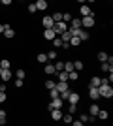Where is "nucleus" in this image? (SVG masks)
<instances>
[{
    "mask_svg": "<svg viewBox=\"0 0 113 126\" xmlns=\"http://www.w3.org/2000/svg\"><path fill=\"white\" fill-rule=\"evenodd\" d=\"M79 121H81V122H89V121H91V117H89V115H85V113H83V115L79 117Z\"/></svg>",
    "mask_w": 113,
    "mask_h": 126,
    "instance_id": "4c0bfd02",
    "label": "nucleus"
},
{
    "mask_svg": "<svg viewBox=\"0 0 113 126\" xmlns=\"http://www.w3.org/2000/svg\"><path fill=\"white\" fill-rule=\"evenodd\" d=\"M0 126H4V122H2V121H0Z\"/></svg>",
    "mask_w": 113,
    "mask_h": 126,
    "instance_id": "de8ad7c7",
    "label": "nucleus"
},
{
    "mask_svg": "<svg viewBox=\"0 0 113 126\" xmlns=\"http://www.w3.org/2000/svg\"><path fill=\"white\" fill-rule=\"evenodd\" d=\"M81 26H87V28H91V26H94V15L83 17V19H81Z\"/></svg>",
    "mask_w": 113,
    "mask_h": 126,
    "instance_id": "20e7f679",
    "label": "nucleus"
},
{
    "mask_svg": "<svg viewBox=\"0 0 113 126\" xmlns=\"http://www.w3.org/2000/svg\"><path fill=\"white\" fill-rule=\"evenodd\" d=\"M0 92H6V83H2V85H0Z\"/></svg>",
    "mask_w": 113,
    "mask_h": 126,
    "instance_id": "49530a36",
    "label": "nucleus"
},
{
    "mask_svg": "<svg viewBox=\"0 0 113 126\" xmlns=\"http://www.w3.org/2000/svg\"><path fill=\"white\" fill-rule=\"evenodd\" d=\"M72 26H70V28H72V30H79V28H81V21H79V19H72Z\"/></svg>",
    "mask_w": 113,
    "mask_h": 126,
    "instance_id": "2eb2a0df",
    "label": "nucleus"
},
{
    "mask_svg": "<svg viewBox=\"0 0 113 126\" xmlns=\"http://www.w3.org/2000/svg\"><path fill=\"white\" fill-rule=\"evenodd\" d=\"M43 38H45L47 42H53L55 38H57V34H55V30L51 28V30H45V32H43Z\"/></svg>",
    "mask_w": 113,
    "mask_h": 126,
    "instance_id": "0eeeda50",
    "label": "nucleus"
},
{
    "mask_svg": "<svg viewBox=\"0 0 113 126\" xmlns=\"http://www.w3.org/2000/svg\"><path fill=\"white\" fill-rule=\"evenodd\" d=\"M43 72H45L47 75H55V74H57V70H55V64L47 62V64H45V68H43Z\"/></svg>",
    "mask_w": 113,
    "mask_h": 126,
    "instance_id": "423d86ee",
    "label": "nucleus"
},
{
    "mask_svg": "<svg viewBox=\"0 0 113 126\" xmlns=\"http://www.w3.org/2000/svg\"><path fill=\"white\" fill-rule=\"evenodd\" d=\"M15 87H17V89H21V87H23V79H17V81H15Z\"/></svg>",
    "mask_w": 113,
    "mask_h": 126,
    "instance_id": "37998d69",
    "label": "nucleus"
},
{
    "mask_svg": "<svg viewBox=\"0 0 113 126\" xmlns=\"http://www.w3.org/2000/svg\"><path fill=\"white\" fill-rule=\"evenodd\" d=\"M51 119L53 121H60L62 119V109H51Z\"/></svg>",
    "mask_w": 113,
    "mask_h": 126,
    "instance_id": "6e6552de",
    "label": "nucleus"
},
{
    "mask_svg": "<svg viewBox=\"0 0 113 126\" xmlns=\"http://www.w3.org/2000/svg\"><path fill=\"white\" fill-rule=\"evenodd\" d=\"M0 121L6 124V111H4V109H0Z\"/></svg>",
    "mask_w": 113,
    "mask_h": 126,
    "instance_id": "58836bf2",
    "label": "nucleus"
},
{
    "mask_svg": "<svg viewBox=\"0 0 113 126\" xmlns=\"http://www.w3.org/2000/svg\"><path fill=\"white\" fill-rule=\"evenodd\" d=\"M0 77H2V81L6 83V81H10V79L13 77V74H11L10 70H2V75H0Z\"/></svg>",
    "mask_w": 113,
    "mask_h": 126,
    "instance_id": "4468645a",
    "label": "nucleus"
},
{
    "mask_svg": "<svg viewBox=\"0 0 113 126\" xmlns=\"http://www.w3.org/2000/svg\"><path fill=\"white\" fill-rule=\"evenodd\" d=\"M47 55V60H55L57 58V51H49V53H45Z\"/></svg>",
    "mask_w": 113,
    "mask_h": 126,
    "instance_id": "c756f323",
    "label": "nucleus"
},
{
    "mask_svg": "<svg viewBox=\"0 0 113 126\" xmlns=\"http://www.w3.org/2000/svg\"><path fill=\"white\" fill-rule=\"evenodd\" d=\"M64 117V122H68V124H72L74 122V119H72V113H68V115H62Z\"/></svg>",
    "mask_w": 113,
    "mask_h": 126,
    "instance_id": "f704fd0d",
    "label": "nucleus"
},
{
    "mask_svg": "<svg viewBox=\"0 0 113 126\" xmlns=\"http://www.w3.org/2000/svg\"><path fill=\"white\" fill-rule=\"evenodd\" d=\"M53 45H55V47H57V49H59V47H62V40H60V38L57 36V38H55V40H53Z\"/></svg>",
    "mask_w": 113,
    "mask_h": 126,
    "instance_id": "cd10ccee",
    "label": "nucleus"
},
{
    "mask_svg": "<svg viewBox=\"0 0 113 126\" xmlns=\"http://www.w3.org/2000/svg\"><path fill=\"white\" fill-rule=\"evenodd\" d=\"M100 85H102V79H100V77H92V79H91V87H94V89H98Z\"/></svg>",
    "mask_w": 113,
    "mask_h": 126,
    "instance_id": "a211bd4d",
    "label": "nucleus"
},
{
    "mask_svg": "<svg viewBox=\"0 0 113 126\" xmlns=\"http://www.w3.org/2000/svg\"><path fill=\"white\" fill-rule=\"evenodd\" d=\"M89 111H91V119H94V117L98 115V111H100V107H98L96 104H92V105H91V109H89Z\"/></svg>",
    "mask_w": 113,
    "mask_h": 126,
    "instance_id": "dca6fc26",
    "label": "nucleus"
},
{
    "mask_svg": "<svg viewBox=\"0 0 113 126\" xmlns=\"http://www.w3.org/2000/svg\"><path fill=\"white\" fill-rule=\"evenodd\" d=\"M10 60H8V58H2V60H0V68L2 70H10Z\"/></svg>",
    "mask_w": 113,
    "mask_h": 126,
    "instance_id": "4be33fe9",
    "label": "nucleus"
},
{
    "mask_svg": "<svg viewBox=\"0 0 113 126\" xmlns=\"http://www.w3.org/2000/svg\"><path fill=\"white\" fill-rule=\"evenodd\" d=\"M55 85H57V83H55V81H45V89L53 90V89H55Z\"/></svg>",
    "mask_w": 113,
    "mask_h": 126,
    "instance_id": "2f4dec72",
    "label": "nucleus"
},
{
    "mask_svg": "<svg viewBox=\"0 0 113 126\" xmlns=\"http://www.w3.org/2000/svg\"><path fill=\"white\" fill-rule=\"evenodd\" d=\"M57 75H59V81H60V83H66V81H68V74H66V72H59Z\"/></svg>",
    "mask_w": 113,
    "mask_h": 126,
    "instance_id": "b1692460",
    "label": "nucleus"
},
{
    "mask_svg": "<svg viewBox=\"0 0 113 126\" xmlns=\"http://www.w3.org/2000/svg\"><path fill=\"white\" fill-rule=\"evenodd\" d=\"M108 53H106V51H100V53H98V60H100V62H108Z\"/></svg>",
    "mask_w": 113,
    "mask_h": 126,
    "instance_id": "412c9836",
    "label": "nucleus"
},
{
    "mask_svg": "<svg viewBox=\"0 0 113 126\" xmlns=\"http://www.w3.org/2000/svg\"><path fill=\"white\" fill-rule=\"evenodd\" d=\"M55 70H57V74H59V72H62V70H64V62H60V60H59V62L55 64Z\"/></svg>",
    "mask_w": 113,
    "mask_h": 126,
    "instance_id": "c85d7f7f",
    "label": "nucleus"
},
{
    "mask_svg": "<svg viewBox=\"0 0 113 126\" xmlns=\"http://www.w3.org/2000/svg\"><path fill=\"white\" fill-rule=\"evenodd\" d=\"M51 19H53L55 23H59V21H62V13H59V11H57V13H53V15H51Z\"/></svg>",
    "mask_w": 113,
    "mask_h": 126,
    "instance_id": "bb28decb",
    "label": "nucleus"
},
{
    "mask_svg": "<svg viewBox=\"0 0 113 126\" xmlns=\"http://www.w3.org/2000/svg\"><path fill=\"white\" fill-rule=\"evenodd\" d=\"M89 96H91L92 100L96 102L98 98H100V94H98V89H94V87H89Z\"/></svg>",
    "mask_w": 113,
    "mask_h": 126,
    "instance_id": "9d476101",
    "label": "nucleus"
},
{
    "mask_svg": "<svg viewBox=\"0 0 113 126\" xmlns=\"http://www.w3.org/2000/svg\"><path fill=\"white\" fill-rule=\"evenodd\" d=\"M53 30H55V34H57V36H60L62 32L68 30V25H66V23H62V21H59V23H55Z\"/></svg>",
    "mask_w": 113,
    "mask_h": 126,
    "instance_id": "f03ea898",
    "label": "nucleus"
},
{
    "mask_svg": "<svg viewBox=\"0 0 113 126\" xmlns=\"http://www.w3.org/2000/svg\"><path fill=\"white\" fill-rule=\"evenodd\" d=\"M25 75H27V74H25V70H17L15 77H17V79H25Z\"/></svg>",
    "mask_w": 113,
    "mask_h": 126,
    "instance_id": "72a5a7b5",
    "label": "nucleus"
},
{
    "mask_svg": "<svg viewBox=\"0 0 113 126\" xmlns=\"http://www.w3.org/2000/svg\"><path fill=\"white\" fill-rule=\"evenodd\" d=\"M100 68H102L104 72H109V74H111V72H113V66H111V64H109V62H102V66H100Z\"/></svg>",
    "mask_w": 113,
    "mask_h": 126,
    "instance_id": "5701e85b",
    "label": "nucleus"
},
{
    "mask_svg": "<svg viewBox=\"0 0 113 126\" xmlns=\"http://www.w3.org/2000/svg\"><path fill=\"white\" fill-rule=\"evenodd\" d=\"M98 94H100V98H111L113 96V89L109 87V83H102L100 87H98Z\"/></svg>",
    "mask_w": 113,
    "mask_h": 126,
    "instance_id": "f257e3e1",
    "label": "nucleus"
},
{
    "mask_svg": "<svg viewBox=\"0 0 113 126\" xmlns=\"http://www.w3.org/2000/svg\"><path fill=\"white\" fill-rule=\"evenodd\" d=\"M68 102H70V104H79V94H77V92H70V96H68Z\"/></svg>",
    "mask_w": 113,
    "mask_h": 126,
    "instance_id": "9b49d317",
    "label": "nucleus"
},
{
    "mask_svg": "<svg viewBox=\"0 0 113 126\" xmlns=\"http://www.w3.org/2000/svg\"><path fill=\"white\" fill-rule=\"evenodd\" d=\"M62 72H66V74L75 72V70H74V62H64V70H62Z\"/></svg>",
    "mask_w": 113,
    "mask_h": 126,
    "instance_id": "aec40b11",
    "label": "nucleus"
},
{
    "mask_svg": "<svg viewBox=\"0 0 113 126\" xmlns=\"http://www.w3.org/2000/svg\"><path fill=\"white\" fill-rule=\"evenodd\" d=\"M15 36V30L13 28H6L4 30V38H8V40H11V38Z\"/></svg>",
    "mask_w": 113,
    "mask_h": 126,
    "instance_id": "6ab92c4d",
    "label": "nucleus"
},
{
    "mask_svg": "<svg viewBox=\"0 0 113 126\" xmlns=\"http://www.w3.org/2000/svg\"><path fill=\"white\" fill-rule=\"evenodd\" d=\"M72 126H83V122H81V121H74V122H72Z\"/></svg>",
    "mask_w": 113,
    "mask_h": 126,
    "instance_id": "a18cd8bd",
    "label": "nucleus"
},
{
    "mask_svg": "<svg viewBox=\"0 0 113 126\" xmlns=\"http://www.w3.org/2000/svg\"><path fill=\"white\" fill-rule=\"evenodd\" d=\"M36 60L40 64H47V55H45V53H40V55L36 57Z\"/></svg>",
    "mask_w": 113,
    "mask_h": 126,
    "instance_id": "f3484780",
    "label": "nucleus"
},
{
    "mask_svg": "<svg viewBox=\"0 0 113 126\" xmlns=\"http://www.w3.org/2000/svg\"><path fill=\"white\" fill-rule=\"evenodd\" d=\"M28 11H30V13H36V6H34V4H28Z\"/></svg>",
    "mask_w": 113,
    "mask_h": 126,
    "instance_id": "ea45409f",
    "label": "nucleus"
},
{
    "mask_svg": "<svg viewBox=\"0 0 113 126\" xmlns=\"http://www.w3.org/2000/svg\"><path fill=\"white\" fill-rule=\"evenodd\" d=\"M34 6H36V10H47V8H49L47 0H38V2H36Z\"/></svg>",
    "mask_w": 113,
    "mask_h": 126,
    "instance_id": "f8f14e48",
    "label": "nucleus"
},
{
    "mask_svg": "<svg viewBox=\"0 0 113 126\" xmlns=\"http://www.w3.org/2000/svg\"><path fill=\"white\" fill-rule=\"evenodd\" d=\"M62 105H64V102L60 100V98H55V100H51V104H49V111L51 109H62Z\"/></svg>",
    "mask_w": 113,
    "mask_h": 126,
    "instance_id": "7ed1b4c3",
    "label": "nucleus"
},
{
    "mask_svg": "<svg viewBox=\"0 0 113 126\" xmlns=\"http://www.w3.org/2000/svg\"><path fill=\"white\" fill-rule=\"evenodd\" d=\"M74 70L75 72H81V70H83V62H81V60H75L74 62Z\"/></svg>",
    "mask_w": 113,
    "mask_h": 126,
    "instance_id": "a878e982",
    "label": "nucleus"
},
{
    "mask_svg": "<svg viewBox=\"0 0 113 126\" xmlns=\"http://www.w3.org/2000/svg\"><path fill=\"white\" fill-rule=\"evenodd\" d=\"M0 75H2V68H0Z\"/></svg>",
    "mask_w": 113,
    "mask_h": 126,
    "instance_id": "09e8293b",
    "label": "nucleus"
},
{
    "mask_svg": "<svg viewBox=\"0 0 113 126\" xmlns=\"http://www.w3.org/2000/svg\"><path fill=\"white\" fill-rule=\"evenodd\" d=\"M6 102V92H0V104H4Z\"/></svg>",
    "mask_w": 113,
    "mask_h": 126,
    "instance_id": "c03bdc74",
    "label": "nucleus"
},
{
    "mask_svg": "<svg viewBox=\"0 0 113 126\" xmlns=\"http://www.w3.org/2000/svg\"><path fill=\"white\" fill-rule=\"evenodd\" d=\"M75 111H77V105H75V104H70V105H68V113H75Z\"/></svg>",
    "mask_w": 113,
    "mask_h": 126,
    "instance_id": "c9c22d12",
    "label": "nucleus"
},
{
    "mask_svg": "<svg viewBox=\"0 0 113 126\" xmlns=\"http://www.w3.org/2000/svg\"><path fill=\"white\" fill-rule=\"evenodd\" d=\"M79 11H81V15H83V17H89V15H92V10L89 8V6H81V8H79Z\"/></svg>",
    "mask_w": 113,
    "mask_h": 126,
    "instance_id": "ddd939ff",
    "label": "nucleus"
},
{
    "mask_svg": "<svg viewBox=\"0 0 113 126\" xmlns=\"http://www.w3.org/2000/svg\"><path fill=\"white\" fill-rule=\"evenodd\" d=\"M68 43H70V47H75V45H79V43H81V40H79V38H75V36H72V40Z\"/></svg>",
    "mask_w": 113,
    "mask_h": 126,
    "instance_id": "393cba45",
    "label": "nucleus"
},
{
    "mask_svg": "<svg viewBox=\"0 0 113 126\" xmlns=\"http://www.w3.org/2000/svg\"><path fill=\"white\" fill-rule=\"evenodd\" d=\"M55 98H59V92H57V90H51V100H55Z\"/></svg>",
    "mask_w": 113,
    "mask_h": 126,
    "instance_id": "a19ab883",
    "label": "nucleus"
},
{
    "mask_svg": "<svg viewBox=\"0 0 113 126\" xmlns=\"http://www.w3.org/2000/svg\"><path fill=\"white\" fill-rule=\"evenodd\" d=\"M42 25H43L45 30H51V28L55 26V21L51 19V17H43V19H42Z\"/></svg>",
    "mask_w": 113,
    "mask_h": 126,
    "instance_id": "39448f33",
    "label": "nucleus"
},
{
    "mask_svg": "<svg viewBox=\"0 0 113 126\" xmlns=\"http://www.w3.org/2000/svg\"><path fill=\"white\" fill-rule=\"evenodd\" d=\"M6 28H10V25H0V34H4Z\"/></svg>",
    "mask_w": 113,
    "mask_h": 126,
    "instance_id": "79ce46f5",
    "label": "nucleus"
},
{
    "mask_svg": "<svg viewBox=\"0 0 113 126\" xmlns=\"http://www.w3.org/2000/svg\"><path fill=\"white\" fill-rule=\"evenodd\" d=\"M68 79H70V81H75V79H77V72H70V74H68Z\"/></svg>",
    "mask_w": 113,
    "mask_h": 126,
    "instance_id": "e433bc0d",
    "label": "nucleus"
},
{
    "mask_svg": "<svg viewBox=\"0 0 113 126\" xmlns=\"http://www.w3.org/2000/svg\"><path fill=\"white\" fill-rule=\"evenodd\" d=\"M72 21V13H62V23H68Z\"/></svg>",
    "mask_w": 113,
    "mask_h": 126,
    "instance_id": "473e14b6",
    "label": "nucleus"
},
{
    "mask_svg": "<svg viewBox=\"0 0 113 126\" xmlns=\"http://www.w3.org/2000/svg\"><path fill=\"white\" fill-rule=\"evenodd\" d=\"M55 90H57L59 94H60V92H64V90H68V83H60V81H59V83L55 85Z\"/></svg>",
    "mask_w": 113,
    "mask_h": 126,
    "instance_id": "1a4fd4ad",
    "label": "nucleus"
},
{
    "mask_svg": "<svg viewBox=\"0 0 113 126\" xmlns=\"http://www.w3.org/2000/svg\"><path fill=\"white\" fill-rule=\"evenodd\" d=\"M96 117H100V119H102V121H104V119H108V111L100 109V111H98V115H96Z\"/></svg>",
    "mask_w": 113,
    "mask_h": 126,
    "instance_id": "7c9ffc66",
    "label": "nucleus"
}]
</instances>
